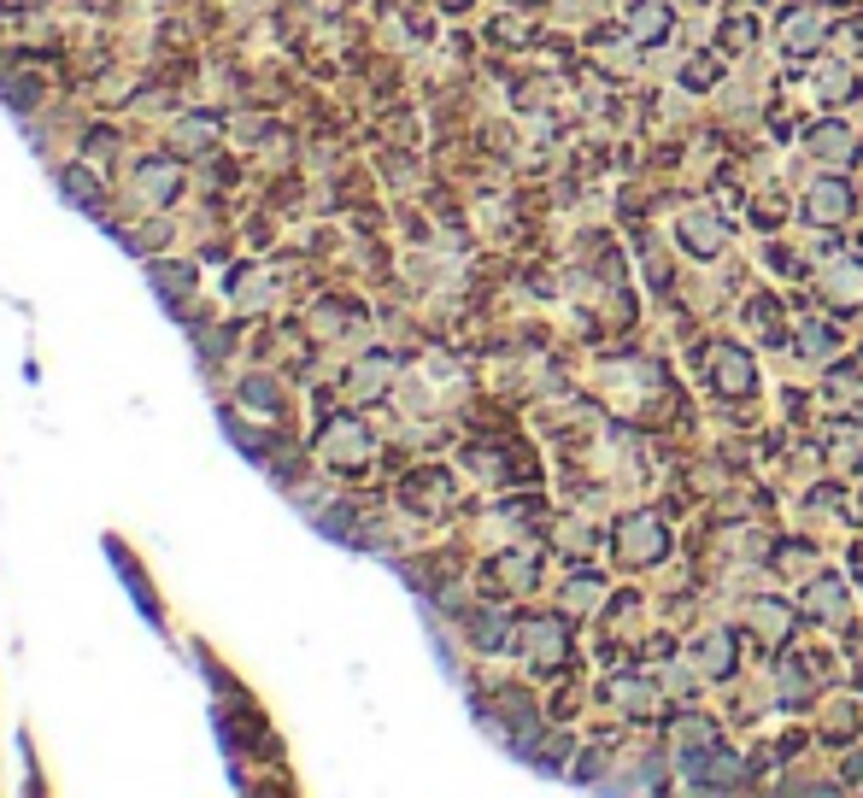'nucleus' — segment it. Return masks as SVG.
<instances>
[{
	"label": "nucleus",
	"mask_w": 863,
	"mask_h": 798,
	"mask_svg": "<svg viewBox=\"0 0 863 798\" xmlns=\"http://www.w3.org/2000/svg\"><path fill=\"white\" fill-rule=\"evenodd\" d=\"M670 553V534L658 517H629L623 529H617V558L623 563H658Z\"/></svg>",
	"instance_id": "1"
},
{
	"label": "nucleus",
	"mask_w": 863,
	"mask_h": 798,
	"mask_svg": "<svg viewBox=\"0 0 863 798\" xmlns=\"http://www.w3.org/2000/svg\"><path fill=\"white\" fill-rule=\"evenodd\" d=\"M711 382H716V394L746 400V394H752V382H758L752 353H746V346H716V353H711Z\"/></svg>",
	"instance_id": "2"
},
{
	"label": "nucleus",
	"mask_w": 863,
	"mask_h": 798,
	"mask_svg": "<svg viewBox=\"0 0 863 798\" xmlns=\"http://www.w3.org/2000/svg\"><path fill=\"white\" fill-rule=\"evenodd\" d=\"M846 212H852V182L846 177H823L804 188V217L811 224H840Z\"/></svg>",
	"instance_id": "3"
},
{
	"label": "nucleus",
	"mask_w": 863,
	"mask_h": 798,
	"mask_svg": "<svg viewBox=\"0 0 863 798\" xmlns=\"http://www.w3.org/2000/svg\"><path fill=\"white\" fill-rule=\"evenodd\" d=\"M804 141H811V153H823L828 165H852V159H858V141H852V129H846L840 118H823Z\"/></svg>",
	"instance_id": "4"
},
{
	"label": "nucleus",
	"mask_w": 863,
	"mask_h": 798,
	"mask_svg": "<svg viewBox=\"0 0 863 798\" xmlns=\"http://www.w3.org/2000/svg\"><path fill=\"white\" fill-rule=\"evenodd\" d=\"M682 241H687V253L711 258V253H723V246H728V229L716 224L711 212H687L682 217Z\"/></svg>",
	"instance_id": "5"
},
{
	"label": "nucleus",
	"mask_w": 863,
	"mask_h": 798,
	"mask_svg": "<svg viewBox=\"0 0 863 798\" xmlns=\"http://www.w3.org/2000/svg\"><path fill=\"white\" fill-rule=\"evenodd\" d=\"M523 651L535 663H558L570 651V634H564V622H529V634H523Z\"/></svg>",
	"instance_id": "6"
},
{
	"label": "nucleus",
	"mask_w": 863,
	"mask_h": 798,
	"mask_svg": "<svg viewBox=\"0 0 863 798\" xmlns=\"http://www.w3.org/2000/svg\"><path fill=\"white\" fill-rule=\"evenodd\" d=\"M823 294L834 300V306H863V265H858V258H840V265L828 270Z\"/></svg>",
	"instance_id": "7"
},
{
	"label": "nucleus",
	"mask_w": 863,
	"mask_h": 798,
	"mask_svg": "<svg viewBox=\"0 0 863 798\" xmlns=\"http://www.w3.org/2000/svg\"><path fill=\"white\" fill-rule=\"evenodd\" d=\"M823 36H828L823 12H787V30H782L787 53H811V48H823Z\"/></svg>",
	"instance_id": "8"
},
{
	"label": "nucleus",
	"mask_w": 863,
	"mask_h": 798,
	"mask_svg": "<svg viewBox=\"0 0 863 798\" xmlns=\"http://www.w3.org/2000/svg\"><path fill=\"white\" fill-rule=\"evenodd\" d=\"M699 670L711 681H723L728 670H735V641H728V634H705L699 641Z\"/></svg>",
	"instance_id": "9"
},
{
	"label": "nucleus",
	"mask_w": 863,
	"mask_h": 798,
	"mask_svg": "<svg viewBox=\"0 0 863 798\" xmlns=\"http://www.w3.org/2000/svg\"><path fill=\"white\" fill-rule=\"evenodd\" d=\"M629 36H635L640 48H646V41H664V36H670V12L646 0V7H635V12H629Z\"/></svg>",
	"instance_id": "10"
},
{
	"label": "nucleus",
	"mask_w": 863,
	"mask_h": 798,
	"mask_svg": "<svg viewBox=\"0 0 863 798\" xmlns=\"http://www.w3.org/2000/svg\"><path fill=\"white\" fill-rule=\"evenodd\" d=\"M804 605H811V611H823V617H840L846 593H840V582H816L811 593H804Z\"/></svg>",
	"instance_id": "11"
},
{
	"label": "nucleus",
	"mask_w": 863,
	"mask_h": 798,
	"mask_svg": "<svg viewBox=\"0 0 863 798\" xmlns=\"http://www.w3.org/2000/svg\"><path fill=\"white\" fill-rule=\"evenodd\" d=\"M705 739H716V729H705V717H687L675 729V746H705Z\"/></svg>",
	"instance_id": "12"
},
{
	"label": "nucleus",
	"mask_w": 863,
	"mask_h": 798,
	"mask_svg": "<svg viewBox=\"0 0 863 798\" xmlns=\"http://www.w3.org/2000/svg\"><path fill=\"white\" fill-rule=\"evenodd\" d=\"M617 699H623V710H635V717H646V710H652V687H617Z\"/></svg>",
	"instance_id": "13"
},
{
	"label": "nucleus",
	"mask_w": 863,
	"mask_h": 798,
	"mask_svg": "<svg viewBox=\"0 0 863 798\" xmlns=\"http://www.w3.org/2000/svg\"><path fill=\"white\" fill-rule=\"evenodd\" d=\"M823 89H828L834 100H846V94H852V71H828V83H823Z\"/></svg>",
	"instance_id": "14"
},
{
	"label": "nucleus",
	"mask_w": 863,
	"mask_h": 798,
	"mask_svg": "<svg viewBox=\"0 0 863 798\" xmlns=\"http://www.w3.org/2000/svg\"><path fill=\"white\" fill-rule=\"evenodd\" d=\"M846 769H852V781H858L863 775V751H852V763H846Z\"/></svg>",
	"instance_id": "15"
}]
</instances>
